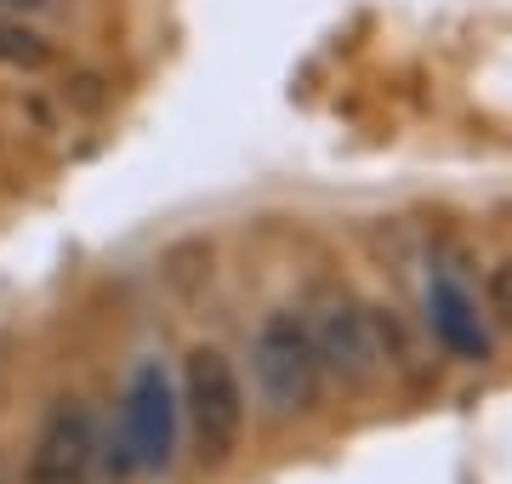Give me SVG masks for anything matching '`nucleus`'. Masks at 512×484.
I'll list each match as a JSON object with an SVG mask.
<instances>
[{
    "mask_svg": "<svg viewBox=\"0 0 512 484\" xmlns=\"http://www.w3.org/2000/svg\"><path fill=\"white\" fill-rule=\"evenodd\" d=\"M302 325L313 336V354L330 376L342 382H370L382 376L393 359H404L399 348V325L387 308H370V302L336 291V285H319L313 302L302 308Z\"/></svg>",
    "mask_w": 512,
    "mask_h": 484,
    "instance_id": "1",
    "label": "nucleus"
},
{
    "mask_svg": "<svg viewBox=\"0 0 512 484\" xmlns=\"http://www.w3.org/2000/svg\"><path fill=\"white\" fill-rule=\"evenodd\" d=\"M177 428H183L177 388H171L160 359H143L126 382V399H120V428L109 433V473L114 479L165 473L177 462Z\"/></svg>",
    "mask_w": 512,
    "mask_h": 484,
    "instance_id": "2",
    "label": "nucleus"
},
{
    "mask_svg": "<svg viewBox=\"0 0 512 484\" xmlns=\"http://www.w3.org/2000/svg\"><path fill=\"white\" fill-rule=\"evenodd\" d=\"M183 428L194 439V456L205 467H222L239 450V433H245V388H239L234 359L222 348H194L183 359Z\"/></svg>",
    "mask_w": 512,
    "mask_h": 484,
    "instance_id": "3",
    "label": "nucleus"
},
{
    "mask_svg": "<svg viewBox=\"0 0 512 484\" xmlns=\"http://www.w3.org/2000/svg\"><path fill=\"white\" fill-rule=\"evenodd\" d=\"M251 371H256V388H262V399H268L274 416H302L319 399L325 365L313 354V336H308V325H302L296 308H279V314H268L256 325Z\"/></svg>",
    "mask_w": 512,
    "mask_h": 484,
    "instance_id": "4",
    "label": "nucleus"
},
{
    "mask_svg": "<svg viewBox=\"0 0 512 484\" xmlns=\"http://www.w3.org/2000/svg\"><path fill=\"white\" fill-rule=\"evenodd\" d=\"M103 462V433H97V410L86 399H63L52 416L40 422L23 484H92Z\"/></svg>",
    "mask_w": 512,
    "mask_h": 484,
    "instance_id": "5",
    "label": "nucleus"
},
{
    "mask_svg": "<svg viewBox=\"0 0 512 484\" xmlns=\"http://www.w3.org/2000/svg\"><path fill=\"white\" fill-rule=\"evenodd\" d=\"M427 319H433V336H439L450 354H461V359L490 354V336L478 325L473 297H467V285H461L450 268H439V274L427 280Z\"/></svg>",
    "mask_w": 512,
    "mask_h": 484,
    "instance_id": "6",
    "label": "nucleus"
},
{
    "mask_svg": "<svg viewBox=\"0 0 512 484\" xmlns=\"http://www.w3.org/2000/svg\"><path fill=\"white\" fill-rule=\"evenodd\" d=\"M0 63H12V69H40V63H52V46L18 23L12 12H0Z\"/></svg>",
    "mask_w": 512,
    "mask_h": 484,
    "instance_id": "7",
    "label": "nucleus"
},
{
    "mask_svg": "<svg viewBox=\"0 0 512 484\" xmlns=\"http://www.w3.org/2000/svg\"><path fill=\"white\" fill-rule=\"evenodd\" d=\"M484 291H490V314L512 331V262H495V268H490V285H484Z\"/></svg>",
    "mask_w": 512,
    "mask_h": 484,
    "instance_id": "8",
    "label": "nucleus"
},
{
    "mask_svg": "<svg viewBox=\"0 0 512 484\" xmlns=\"http://www.w3.org/2000/svg\"><path fill=\"white\" fill-rule=\"evenodd\" d=\"M40 6H52V0H0V12H40Z\"/></svg>",
    "mask_w": 512,
    "mask_h": 484,
    "instance_id": "9",
    "label": "nucleus"
},
{
    "mask_svg": "<svg viewBox=\"0 0 512 484\" xmlns=\"http://www.w3.org/2000/svg\"><path fill=\"white\" fill-rule=\"evenodd\" d=\"M0 484H12V467H6V462H0Z\"/></svg>",
    "mask_w": 512,
    "mask_h": 484,
    "instance_id": "10",
    "label": "nucleus"
}]
</instances>
